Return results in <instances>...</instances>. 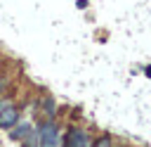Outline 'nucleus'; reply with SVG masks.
I'll use <instances>...</instances> for the list:
<instances>
[{"label":"nucleus","mask_w":151,"mask_h":147,"mask_svg":"<svg viewBox=\"0 0 151 147\" xmlns=\"http://www.w3.org/2000/svg\"><path fill=\"white\" fill-rule=\"evenodd\" d=\"M7 85H9V78H7V76H0V97H2V92L7 90Z\"/></svg>","instance_id":"nucleus-9"},{"label":"nucleus","mask_w":151,"mask_h":147,"mask_svg":"<svg viewBox=\"0 0 151 147\" xmlns=\"http://www.w3.org/2000/svg\"><path fill=\"white\" fill-rule=\"evenodd\" d=\"M61 147H90V138L83 128L68 126L66 133H61Z\"/></svg>","instance_id":"nucleus-2"},{"label":"nucleus","mask_w":151,"mask_h":147,"mask_svg":"<svg viewBox=\"0 0 151 147\" xmlns=\"http://www.w3.org/2000/svg\"><path fill=\"white\" fill-rule=\"evenodd\" d=\"M42 111H45V119H54V114H57V104H54V100L52 97H45L42 102Z\"/></svg>","instance_id":"nucleus-6"},{"label":"nucleus","mask_w":151,"mask_h":147,"mask_svg":"<svg viewBox=\"0 0 151 147\" xmlns=\"http://www.w3.org/2000/svg\"><path fill=\"white\" fill-rule=\"evenodd\" d=\"M90 147H113L109 135H97L94 140H90Z\"/></svg>","instance_id":"nucleus-7"},{"label":"nucleus","mask_w":151,"mask_h":147,"mask_svg":"<svg viewBox=\"0 0 151 147\" xmlns=\"http://www.w3.org/2000/svg\"><path fill=\"white\" fill-rule=\"evenodd\" d=\"M21 147H40V135H38V128L33 126L28 130V135L21 140Z\"/></svg>","instance_id":"nucleus-5"},{"label":"nucleus","mask_w":151,"mask_h":147,"mask_svg":"<svg viewBox=\"0 0 151 147\" xmlns=\"http://www.w3.org/2000/svg\"><path fill=\"white\" fill-rule=\"evenodd\" d=\"M31 128H33V126H31L28 121L19 119V121H17V123H14V126L7 130V133H9V140H17V142H21V140L28 135V130H31Z\"/></svg>","instance_id":"nucleus-4"},{"label":"nucleus","mask_w":151,"mask_h":147,"mask_svg":"<svg viewBox=\"0 0 151 147\" xmlns=\"http://www.w3.org/2000/svg\"><path fill=\"white\" fill-rule=\"evenodd\" d=\"M12 104H14V100H12V97H5V95H2V97H0V114H2L5 109H9Z\"/></svg>","instance_id":"nucleus-8"},{"label":"nucleus","mask_w":151,"mask_h":147,"mask_svg":"<svg viewBox=\"0 0 151 147\" xmlns=\"http://www.w3.org/2000/svg\"><path fill=\"white\" fill-rule=\"evenodd\" d=\"M35 128L40 135V147H61V130L57 128L54 119H42V123Z\"/></svg>","instance_id":"nucleus-1"},{"label":"nucleus","mask_w":151,"mask_h":147,"mask_svg":"<svg viewBox=\"0 0 151 147\" xmlns=\"http://www.w3.org/2000/svg\"><path fill=\"white\" fill-rule=\"evenodd\" d=\"M19 119H21V107L14 102L9 109H5V111L0 114V128H2V130H9Z\"/></svg>","instance_id":"nucleus-3"}]
</instances>
